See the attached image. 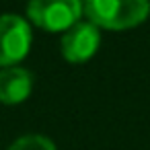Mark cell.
I'll list each match as a JSON object with an SVG mask.
<instances>
[{
	"label": "cell",
	"mask_w": 150,
	"mask_h": 150,
	"mask_svg": "<svg viewBox=\"0 0 150 150\" xmlns=\"http://www.w3.org/2000/svg\"><path fill=\"white\" fill-rule=\"evenodd\" d=\"M88 21L103 29H129L150 13V0H84Z\"/></svg>",
	"instance_id": "6da1fadb"
},
{
	"label": "cell",
	"mask_w": 150,
	"mask_h": 150,
	"mask_svg": "<svg viewBox=\"0 0 150 150\" xmlns=\"http://www.w3.org/2000/svg\"><path fill=\"white\" fill-rule=\"evenodd\" d=\"M27 15L45 31H68L82 15V0H29Z\"/></svg>",
	"instance_id": "7a4b0ae2"
},
{
	"label": "cell",
	"mask_w": 150,
	"mask_h": 150,
	"mask_svg": "<svg viewBox=\"0 0 150 150\" xmlns=\"http://www.w3.org/2000/svg\"><path fill=\"white\" fill-rule=\"evenodd\" d=\"M31 45V27L19 15H0V66H15Z\"/></svg>",
	"instance_id": "3957f363"
},
{
	"label": "cell",
	"mask_w": 150,
	"mask_h": 150,
	"mask_svg": "<svg viewBox=\"0 0 150 150\" xmlns=\"http://www.w3.org/2000/svg\"><path fill=\"white\" fill-rule=\"evenodd\" d=\"M99 41H101L99 27L93 25L91 21H86V23L78 21L68 31H64V35H62V41H60L62 56L68 62H74V64L86 62L97 52Z\"/></svg>",
	"instance_id": "277c9868"
},
{
	"label": "cell",
	"mask_w": 150,
	"mask_h": 150,
	"mask_svg": "<svg viewBox=\"0 0 150 150\" xmlns=\"http://www.w3.org/2000/svg\"><path fill=\"white\" fill-rule=\"evenodd\" d=\"M33 88V74L21 66H6L0 70V101L15 105L25 101Z\"/></svg>",
	"instance_id": "5b68a950"
},
{
	"label": "cell",
	"mask_w": 150,
	"mask_h": 150,
	"mask_svg": "<svg viewBox=\"0 0 150 150\" xmlns=\"http://www.w3.org/2000/svg\"><path fill=\"white\" fill-rule=\"evenodd\" d=\"M8 150H56L54 142L45 136H39V134H29V136H23L19 138L17 142H13V146Z\"/></svg>",
	"instance_id": "8992f818"
}]
</instances>
